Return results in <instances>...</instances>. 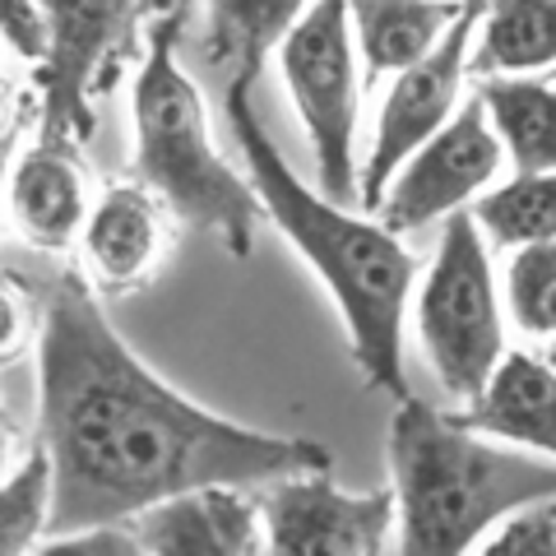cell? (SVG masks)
Returning <instances> with one entry per match:
<instances>
[{"label": "cell", "instance_id": "f1b7e54d", "mask_svg": "<svg viewBox=\"0 0 556 556\" xmlns=\"http://www.w3.org/2000/svg\"><path fill=\"white\" fill-rule=\"evenodd\" d=\"M260 556H269V552H260Z\"/></svg>", "mask_w": 556, "mask_h": 556}, {"label": "cell", "instance_id": "6da1fadb", "mask_svg": "<svg viewBox=\"0 0 556 556\" xmlns=\"http://www.w3.org/2000/svg\"><path fill=\"white\" fill-rule=\"evenodd\" d=\"M38 450L51 464V533L130 525L190 492H255L334 464L320 441L232 422L172 390L75 274L42 302Z\"/></svg>", "mask_w": 556, "mask_h": 556}, {"label": "cell", "instance_id": "d6a6232c", "mask_svg": "<svg viewBox=\"0 0 556 556\" xmlns=\"http://www.w3.org/2000/svg\"><path fill=\"white\" fill-rule=\"evenodd\" d=\"M552 506H556V501H552Z\"/></svg>", "mask_w": 556, "mask_h": 556}, {"label": "cell", "instance_id": "52a82bcc", "mask_svg": "<svg viewBox=\"0 0 556 556\" xmlns=\"http://www.w3.org/2000/svg\"><path fill=\"white\" fill-rule=\"evenodd\" d=\"M144 0H38L47 51L38 79V139L89 144L98 126V93L135 51Z\"/></svg>", "mask_w": 556, "mask_h": 556}, {"label": "cell", "instance_id": "d6986e66", "mask_svg": "<svg viewBox=\"0 0 556 556\" xmlns=\"http://www.w3.org/2000/svg\"><path fill=\"white\" fill-rule=\"evenodd\" d=\"M482 237L501 251L529 247V241H556V172L515 177L506 186L486 190L473 204Z\"/></svg>", "mask_w": 556, "mask_h": 556}, {"label": "cell", "instance_id": "4fadbf2b", "mask_svg": "<svg viewBox=\"0 0 556 556\" xmlns=\"http://www.w3.org/2000/svg\"><path fill=\"white\" fill-rule=\"evenodd\" d=\"M455 417L482 437L556 464V367L538 353H506L486 390L468 408H455Z\"/></svg>", "mask_w": 556, "mask_h": 556}, {"label": "cell", "instance_id": "e0dca14e", "mask_svg": "<svg viewBox=\"0 0 556 556\" xmlns=\"http://www.w3.org/2000/svg\"><path fill=\"white\" fill-rule=\"evenodd\" d=\"M316 0H204V56L228 79H260V65L302 24Z\"/></svg>", "mask_w": 556, "mask_h": 556}, {"label": "cell", "instance_id": "d4e9b609", "mask_svg": "<svg viewBox=\"0 0 556 556\" xmlns=\"http://www.w3.org/2000/svg\"><path fill=\"white\" fill-rule=\"evenodd\" d=\"M14 468H20V464H14V427H10L5 404H0V482H5Z\"/></svg>", "mask_w": 556, "mask_h": 556}, {"label": "cell", "instance_id": "9a60e30c", "mask_svg": "<svg viewBox=\"0 0 556 556\" xmlns=\"http://www.w3.org/2000/svg\"><path fill=\"white\" fill-rule=\"evenodd\" d=\"M459 0H348L353 42L367 79L404 75L441 47L459 20Z\"/></svg>", "mask_w": 556, "mask_h": 556}, {"label": "cell", "instance_id": "30bf717a", "mask_svg": "<svg viewBox=\"0 0 556 556\" xmlns=\"http://www.w3.org/2000/svg\"><path fill=\"white\" fill-rule=\"evenodd\" d=\"M478 20H482V0H464L459 20L450 24L441 47L427 61L404 70V75H394L386 102H380L376 130H371L367 167H362V204H380L394 172L431 135L445 130L455 121V112L464 108V79H468V56H473Z\"/></svg>", "mask_w": 556, "mask_h": 556}, {"label": "cell", "instance_id": "4dcf8cb0", "mask_svg": "<svg viewBox=\"0 0 556 556\" xmlns=\"http://www.w3.org/2000/svg\"><path fill=\"white\" fill-rule=\"evenodd\" d=\"M459 5H464V0H459Z\"/></svg>", "mask_w": 556, "mask_h": 556}, {"label": "cell", "instance_id": "cb8c5ba5", "mask_svg": "<svg viewBox=\"0 0 556 556\" xmlns=\"http://www.w3.org/2000/svg\"><path fill=\"white\" fill-rule=\"evenodd\" d=\"M33 556H149V547L135 525H98L75 533H47V543L33 547Z\"/></svg>", "mask_w": 556, "mask_h": 556}, {"label": "cell", "instance_id": "7c38bea8", "mask_svg": "<svg viewBox=\"0 0 556 556\" xmlns=\"http://www.w3.org/2000/svg\"><path fill=\"white\" fill-rule=\"evenodd\" d=\"M89 208H93V195H89V172H84L79 144L33 139L10 163L5 223L24 247L42 255H65L70 247H79Z\"/></svg>", "mask_w": 556, "mask_h": 556}, {"label": "cell", "instance_id": "8fae6325", "mask_svg": "<svg viewBox=\"0 0 556 556\" xmlns=\"http://www.w3.org/2000/svg\"><path fill=\"white\" fill-rule=\"evenodd\" d=\"M172 228H177V218L139 181H116L93 195L89 223L79 232V260L89 288L108 292V298H126V292L153 283V274L163 269L172 251Z\"/></svg>", "mask_w": 556, "mask_h": 556}, {"label": "cell", "instance_id": "ffe728a7", "mask_svg": "<svg viewBox=\"0 0 556 556\" xmlns=\"http://www.w3.org/2000/svg\"><path fill=\"white\" fill-rule=\"evenodd\" d=\"M501 302L519 334L556 339V241H529L510 251Z\"/></svg>", "mask_w": 556, "mask_h": 556}, {"label": "cell", "instance_id": "5b68a950", "mask_svg": "<svg viewBox=\"0 0 556 556\" xmlns=\"http://www.w3.org/2000/svg\"><path fill=\"white\" fill-rule=\"evenodd\" d=\"M417 343L450 404L468 408L506 362V302L492 274V241L473 208L445 218L431 269L417 278Z\"/></svg>", "mask_w": 556, "mask_h": 556}, {"label": "cell", "instance_id": "f546056e", "mask_svg": "<svg viewBox=\"0 0 556 556\" xmlns=\"http://www.w3.org/2000/svg\"><path fill=\"white\" fill-rule=\"evenodd\" d=\"M0 42H5V38H0Z\"/></svg>", "mask_w": 556, "mask_h": 556}, {"label": "cell", "instance_id": "603a6c76", "mask_svg": "<svg viewBox=\"0 0 556 556\" xmlns=\"http://www.w3.org/2000/svg\"><path fill=\"white\" fill-rule=\"evenodd\" d=\"M42 334V311L33 292L14 274L0 269V367H14L24 353L38 348Z\"/></svg>", "mask_w": 556, "mask_h": 556}, {"label": "cell", "instance_id": "1f68e13d", "mask_svg": "<svg viewBox=\"0 0 556 556\" xmlns=\"http://www.w3.org/2000/svg\"><path fill=\"white\" fill-rule=\"evenodd\" d=\"M144 5H149V0H144Z\"/></svg>", "mask_w": 556, "mask_h": 556}, {"label": "cell", "instance_id": "ba28073f", "mask_svg": "<svg viewBox=\"0 0 556 556\" xmlns=\"http://www.w3.org/2000/svg\"><path fill=\"white\" fill-rule=\"evenodd\" d=\"M255 515L269 556H386L394 538V492H343L329 468L255 486Z\"/></svg>", "mask_w": 556, "mask_h": 556}, {"label": "cell", "instance_id": "83f0119b", "mask_svg": "<svg viewBox=\"0 0 556 556\" xmlns=\"http://www.w3.org/2000/svg\"><path fill=\"white\" fill-rule=\"evenodd\" d=\"M547 362H552V367H556V339H552V348H547Z\"/></svg>", "mask_w": 556, "mask_h": 556}, {"label": "cell", "instance_id": "5bb4252c", "mask_svg": "<svg viewBox=\"0 0 556 556\" xmlns=\"http://www.w3.org/2000/svg\"><path fill=\"white\" fill-rule=\"evenodd\" d=\"M149 556H260L255 496L237 486L177 496L135 519Z\"/></svg>", "mask_w": 556, "mask_h": 556}, {"label": "cell", "instance_id": "7a4b0ae2", "mask_svg": "<svg viewBox=\"0 0 556 556\" xmlns=\"http://www.w3.org/2000/svg\"><path fill=\"white\" fill-rule=\"evenodd\" d=\"M251 89L255 84L247 79H228V126L241 144L247 177L265 204V218L325 283L343 320L357 376L371 390L394 394L399 404V399H408L404 316L417 288V255L380 218H362L348 204H334L320 190H311L278 153L269 130L260 126Z\"/></svg>", "mask_w": 556, "mask_h": 556}, {"label": "cell", "instance_id": "277c9868", "mask_svg": "<svg viewBox=\"0 0 556 556\" xmlns=\"http://www.w3.org/2000/svg\"><path fill=\"white\" fill-rule=\"evenodd\" d=\"M181 28V5H172L149 28V47L130 93V181L159 195L181 228L218 237L232 255L247 260L265 204L251 177L232 172L214 149L204 98L177 61Z\"/></svg>", "mask_w": 556, "mask_h": 556}, {"label": "cell", "instance_id": "ac0fdd59", "mask_svg": "<svg viewBox=\"0 0 556 556\" xmlns=\"http://www.w3.org/2000/svg\"><path fill=\"white\" fill-rule=\"evenodd\" d=\"M478 102L519 177L556 172V79H478Z\"/></svg>", "mask_w": 556, "mask_h": 556}, {"label": "cell", "instance_id": "44dd1931", "mask_svg": "<svg viewBox=\"0 0 556 556\" xmlns=\"http://www.w3.org/2000/svg\"><path fill=\"white\" fill-rule=\"evenodd\" d=\"M51 533V464L42 450L0 482V556H33Z\"/></svg>", "mask_w": 556, "mask_h": 556}, {"label": "cell", "instance_id": "9c48e42d", "mask_svg": "<svg viewBox=\"0 0 556 556\" xmlns=\"http://www.w3.org/2000/svg\"><path fill=\"white\" fill-rule=\"evenodd\" d=\"M506 167V149L486 121V108L473 98H464L445 130H437L413 159L394 172L386 186L376 214L390 232H422L431 223H445L455 214H468V204L482 200L492 181Z\"/></svg>", "mask_w": 556, "mask_h": 556}, {"label": "cell", "instance_id": "8992f818", "mask_svg": "<svg viewBox=\"0 0 556 556\" xmlns=\"http://www.w3.org/2000/svg\"><path fill=\"white\" fill-rule=\"evenodd\" d=\"M288 98L306 126V144L316 159V186L325 200L357 204V112H362V56L353 42L348 0H316L302 24L278 47Z\"/></svg>", "mask_w": 556, "mask_h": 556}, {"label": "cell", "instance_id": "2e32d148", "mask_svg": "<svg viewBox=\"0 0 556 556\" xmlns=\"http://www.w3.org/2000/svg\"><path fill=\"white\" fill-rule=\"evenodd\" d=\"M556 65V0H482L473 79H529Z\"/></svg>", "mask_w": 556, "mask_h": 556}, {"label": "cell", "instance_id": "3957f363", "mask_svg": "<svg viewBox=\"0 0 556 556\" xmlns=\"http://www.w3.org/2000/svg\"><path fill=\"white\" fill-rule=\"evenodd\" d=\"M390 492L399 556H473L510 515L556 501V464L408 394L390 417Z\"/></svg>", "mask_w": 556, "mask_h": 556}, {"label": "cell", "instance_id": "7402d4cb", "mask_svg": "<svg viewBox=\"0 0 556 556\" xmlns=\"http://www.w3.org/2000/svg\"><path fill=\"white\" fill-rule=\"evenodd\" d=\"M473 556H556V506H529L473 547Z\"/></svg>", "mask_w": 556, "mask_h": 556}, {"label": "cell", "instance_id": "4316f807", "mask_svg": "<svg viewBox=\"0 0 556 556\" xmlns=\"http://www.w3.org/2000/svg\"><path fill=\"white\" fill-rule=\"evenodd\" d=\"M5 181H10V144H0V223H5Z\"/></svg>", "mask_w": 556, "mask_h": 556}, {"label": "cell", "instance_id": "484cf974", "mask_svg": "<svg viewBox=\"0 0 556 556\" xmlns=\"http://www.w3.org/2000/svg\"><path fill=\"white\" fill-rule=\"evenodd\" d=\"M10 108H14V93H10V84L0 79V144H10V130H14Z\"/></svg>", "mask_w": 556, "mask_h": 556}]
</instances>
